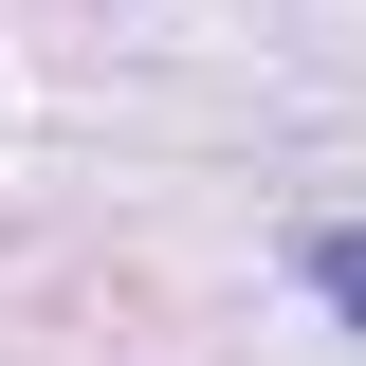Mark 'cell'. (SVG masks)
I'll return each instance as SVG.
<instances>
[{
	"label": "cell",
	"mask_w": 366,
	"mask_h": 366,
	"mask_svg": "<svg viewBox=\"0 0 366 366\" xmlns=\"http://www.w3.org/2000/svg\"><path fill=\"white\" fill-rule=\"evenodd\" d=\"M293 274H312L330 312H348V330H366V220H312V238H293Z\"/></svg>",
	"instance_id": "1"
}]
</instances>
